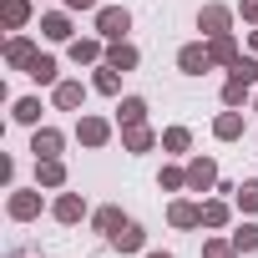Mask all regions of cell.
I'll list each match as a JSON object with an SVG mask.
<instances>
[{
  "mask_svg": "<svg viewBox=\"0 0 258 258\" xmlns=\"http://www.w3.org/2000/svg\"><path fill=\"white\" fill-rule=\"evenodd\" d=\"M126 31H132L126 6H106V11H96V36H106V41H126Z\"/></svg>",
  "mask_w": 258,
  "mask_h": 258,
  "instance_id": "cell-1",
  "label": "cell"
},
{
  "mask_svg": "<svg viewBox=\"0 0 258 258\" xmlns=\"http://www.w3.org/2000/svg\"><path fill=\"white\" fill-rule=\"evenodd\" d=\"M198 31H208V36H233V11H228V6H203V11H198Z\"/></svg>",
  "mask_w": 258,
  "mask_h": 258,
  "instance_id": "cell-2",
  "label": "cell"
},
{
  "mask_svg": "<svg viewBox=\"0 0 258 258\" xmlns=\"http://www.w3.org/2000/svg\"><path fill=\"white\" fill-rule=\"evenodd\" d=\"M76 137H81V147H106V142H111V121L81 116V121H76Z\"/></svg>",
  "mask_w": 258,
  "mask_h": 258,
  "instance_id": "cell-3",
  "label": "cell"
},
{
  "mask_svg": "<svg viewBox=\"0 0 258 258\" xmlns=\"http://www.w3.org/2000/svg\"><path fill=\"white\" fill-rule=\"evenodd\" d=\"M213 182H218V162H213V157H192V162H187V187H192V192H208Z\"/></svg>",
  "mask_w": 258,
  "mask_h": 258,
  "instance_id": "cell-4",
  "label": "cell"
},
{
  "mask_svg": "<svg viewBox=\"0 0 258 258\" xmlns=\"http://www.w3.org/2000/svg\"><path fill=\"white\" fill-rule=\"evenodd\" d=\"M177 66H182L187 76H203V71H213V51H208V46H182V51H177Z\"/></svg>",
  "mask_w": 258,
  "mask_h": 258,
  "instance_id": "cell-5",
  "label": "cell"
},
{
  "mask_svg": "<svg viewBox=\"0 0 258 258\" xmlns=\"http://www.w3.org/2000/svg\"><path fill=\"white\" fill-rule=\"evenodd\" d=\"M61 132H56V126H36V137H31V152H36V162L41 157H61Z\"/></svg>",
  "mask_w": 258,
  "mask_h": 258,
  "instance_id": "cell-6",
  "label": "cell"
},
{
  "mask_svg": "<svg viewBox=\"0 0 258 258\" xmlns=\"http://www.w3.org/2000/svg\"><path fill=\"white\" fill-rule=\"evenodd\" d=\"M157 142H162V137H152L142 121H137V126H121V147H126V152H147V147H157Z\"/></svg>",
  "mask_w": 258,
  "mask_h": 258,
  "instance_id": "cell-7",
  "label": "cell"
},
{
  "mask_svg": "<svg viewBox=\"0 0 258 258\" xmlns=\"http://www.w3.org/2000/svg\"><path fill=\"white\" fill-rule=\"evenodd\" d=\"M36 182H41V187H61V182H66V162H61V157H41V162H36Z\"/></svg>",
  "mask_w": 258,
  "mask_h": 258,
  "instance_id": "cell-8",
  "label": "cell"
},
{
  "mask_svg": "<svg viewBox=\"0 0 258 258\" xmlns=\"http://www.w3.org/2000/svg\"><path fill=\"white\" fill-rule=\"evenodd\" d=\"M41 213V192H11V218L16 223H31Z\"/></svg>",
  "mask_w": 258,
  "mask_h": 258,
  "instance_id": "cell-9",
  "label": "cell"
},
{
  "mask_svg": "<svg viewBox=\"0 0 258 258\" xmlns=\"http://www.w3.org/2000/svg\"><path fill=\"white\" fill-rule=\"evenodd\" d=\"M51 213H56V223H81V218H86V203H81L76 192H61Z\"/></svg>",
  "mask_w": 258,
  "mask_h": 258,
  "instance_id": "cell-10",
  "label": "cell"
},
{
  "mask_svg": "<svg viewBox=\"0 0 258 258\" xmlns=\"http://www.w3.org/2000/svg\"><path fill=\"white\" fill-rule=\"evenodd\" d=\"M167 223L172 228H203V208L198 203H172L167 208Z\"/></svg>",
  "mask_w": 258,
  "mask_h": 258,
  "instance_id": "cell-11",
  "label": "cell"
},
{
  "mask_svg": "<svg viewBox=\"0 0 258 258\" xmlns=\"http://www.w3.org/2000/svg\"><path fill=\"white\" fill-rule=\"evenodd\" d=\"M213 137H218V142H238V137H243V111H223V116L213 121Z\"/></svg>",
  "mask_w": 258,
  "mask_h": 258,
  "instance_id": "cell-12",
  "label": "cell"
},
{
  "mask_svg": "<svg viewBox=\"0 0 258 258\" xmlns=\"http://www.w3.org/2000/svg\"><path fill=\"white\" fill-rule=\"evenodd\" d=\"M142 56H137V46H126V41H111L106 46V66H116V71H132Z\"/></svg>",
  "mask_w": 258,
  "mask_h": 258,
  "instance_id": "cell-13",
  "label": "cell"
},
{
  "mask_svg": "<svg viewBox=\"0 0 258 258\" xmlns=\"http://www.w3.org/2000/svg\"><path fill=\"white\" fill-rule=\"evenodd\" d=\"M41 36L46 41H71V16H61V11L41 16Z\"/></svg>",
  "mask_w": 258,
  "mask_h": 258,
  "instance_id": "cell-14",
  "label": "cell"
},
{
  "mask_svg": "<svg viewBox=\"0 0 258 258\" xmlns=\"http://www.w3.org/2000/svg\"><path fill=\"white\" fill-rule=\"evenodd\" d=\"M81 101H86V86L81 81H56V106L61 111H76Z\"/></svg>",
  "mask_w": 258,
  "mask_h": 258,
  "instance_id": "cell-15",
  "label": "cell"
},
{
  "mask_svg": "<svg viewBox=\"0 0 258 258\" xmlns=\"http://www.w3.org/2000/svg\"><path fill=\"white\" fill-rule=\"evenodd\" d=\"M26 76L41 81V86H56V56H41V51H36V61L26 66Z\"/></svg>",
  "mask_w": 258,
  "mask_h": 258,
  "instance_id": "cell-16",
  "label": "cell"
},
{
  "mask_svg": "<svg viewBox=\"0 0 258 258\" xmlns=\"http://www.w3.org/2000/svg\"><path fill=\"white\" fill-rule=\"evenodd\" d=\"M0 21H6L11 31H21L31 21V0H6V6H0Z\"/></svg>",
  "mask_w": 258,
  "mask_h": 258,
  "instance_id": "cell-17",
  "label": "cell"
},
{
  "mask_svg": "<svg viewBox=\"0 0 258 258\" xmlns=\"http://www.w3.org/2000/svg\"><path fill=\"white\" fill-rule=\"evenodd\" d=\"M142 116H147V101L142 96H121V106H116V121L121 126H137Z\"/></svg>",
  "mask_w": 258,
  "mask_h": 258,
  "instance_id": "cell-18",
  "label": "cell"
},
{
  "mask_svg": "<svg viewBox=\"0 0 258 258\" xmlns=\"http://www.w3.org/2000/svg\"><path fill=\"white\" fill-rule=\"evenodd\" d=\"M111 243H116V253H137V248L147 243V233H142L137 223H126L121 233H111Z\"/></svg>",
  "mask_w": 258,
  "mask_h": 258,
  "instance_id": "cell-19",
  "label": "cell"
},
{
  "mask_svg": "<svg viewBox=\"0 0 258 258\" xmlns=\"http://www.w3.org/2000/svg\"><path fill=\"white\" fill-rule=\"evenodd\" d=\"M208 51H213V66H233V61H238V41H233V36H213Z\"/></svg>",
  "mask_w": 258,
  "mask_h": 258,
  "instance_id": "cell-20",
  "label": "cell"
},
{
  "mask_svg": "<svg viewBox=\"0 0 258 258\" xmlns=\"http://www.w3.org/2000/svg\"><path fill=\"white\" fill-rule=\"evenodd\" d=\"M223 101H228V106H243V101H253V81H243V76H228V86H223Z\"/></svg>",
  "mask_w": 258,
  "mask_h": 258,
  "instance_id": "cell-21",
  "label": "cell"
},
{
  "mask_svg": "<svg viewBox=\"0 0 258 258\" xmlns=\"http://www.w3.org/2000/svg\"><path fill=\"white\" fill-rule=\"evenodd\" d=\"M6 61H11V66H31V61H36V46H31L26 36H16V41L6 46Z\"/></svg>",
  "mask_w": 258,
  "mask_h": 258,
  "instance_id": "cell-22",
  "label": "cell"
},
{
  "mask_svg": "<svg viewBox=\"0 0 258 258\" xmlns=\"http://www.w3.org/2000/svg\"><path fill=\"white\" fill-rule=\"evenodd\" d=\"M71 61H76V66L101 61V41H71Z\"/></svg>",
  "mask_w": 258,
  "mask_h": 258,
  "instance_id": "cell-23",
  "label": "cell"
},
{
  "mask_svg": "<svg viewBox=\"0 0 258 258\" xmlns=\"http://www.w3.org/2000/svg\"><path fill=\"white\" fill-rule=\"evenodd\" d=\"M91 86H96L101 96H116V91H121V76H116V66H101V71L91 76Z\"/></svg>",
  "mask_w": 258,
  "mask_h": 258,
  "instance_id": "cell-24",
  "label": "cell"
},
{
  "mask_svg": "<svg viewBox=\"0 0 258 258\" xmlns=\"http://www.w3.org/2000/svg\"><path fill=\"white\" fill-rule=\"evenodd\" d=\"M11 116H16V121H21V126H36V121H41V101H36V96H21V101H16V111H11Z\"/></svg>",
  "mask_w": 258,
  "mask_h": 258,
  "instance_id": "cell-25",
  "label": "cell"
},
{
  "mask_svg": "<svg viewBox=\"0 0 258 258\" xmlns=\"http://www.w3.org/2000/svg\"><path fill=\"white\" fill-rule=\"evenodd\" d=\"M91 223H96V233H121V228H126V218H121V208H101V213H96Z\"/></svg>",
  "mask_w": 258,
  "mask_h": 258,
  "instance_id": "cell-26",
  "label": "cell"
},
{
  "mask_svg": "<svg viewBox=\"0 0 258 258\" xmlns=\"http://www.w3.org/2000/svg\"><path fill=\"white\" fill-rule=\"evenodd\" d=\"M162 147H167V152H187V147H192V132H187V126H167V132H162Z\"/></svg>",
  "mask_w": 258,
  "mask_h": 258,
  "instance_id": "cell-27",
  "label": "cell"
},
{
  "mask_svg": "<svg viewBox=\"0 0 258 258\" xmlns=\"http://www.w3.org/2000/svg\"><path fill=\"white\" fill-rule=\"evenodd\" d=\"M233 248H238V253H258V223H243V228L233 233Z\"/></svg>",
  "mask_w": 258,
  "mask_h": 258,
  "instance_id": "cell-28",
  "label": "cell"
},
{
  "mask_svg": "<svg viewBox=\"0 0 258 258\" xmlns=\"http://www.w3.org/2000/svg\"><path fill=\"white\" fill-rule=\"evenodd\" d=\"M228 223V203H203V228H223Z\"/></svg>",
  "mask_w": 258,
  "mask_h": 258,
  "instance_id": "cell-29",
  "label": "cell"
},
{
  "mask_svg": "<svg viewBox=\"0 0 258 258\" xmlns=\"http://www.w3.org/2000/svg\"><path fill=\"white\" fill-rule=\"evenodd\" d=\"M203 258H238V248H233V238L223 243V238H208L203 243Z\"/></svg>",
  "mask_w": 258,
  "mask_h": 258,
  "instance_id": "cell-30",
  "label": "cell"
},
{
  "mask_svg": "<svg viewBox=\"0 0 258 258\" xmlns=\"http://www.w3.org/2000/svg\"><path fill=\"white\" fill-rule=\"evenodd\" d=\"M167 192H177V187H187V167H162V177H157Z\"/></svg>",
  "mask_w": 258,
  "mask_h": 258,
  "instance_id": "cell-31",
  "label": "cell"
},
{
  "mask_svg": "<svg viewBox=\"0 0 258 258\" xmlns=\"http://www.w3.org/2000/svg\"><path fill=\"white\" fill-rule=\"evenodd\" d=\"M228 71H233V76H243V81H258V61H253V56H238Z\"/></svg>",
  "mask_w": 258,
  "mask_h": 258,
  "instance_id": "cell-32",
  "label": "cell"
},
{
  "mask_svg": "<svg viewBox=\"0 0 258 258\" xmlns=\"http://www.w3.org/2000/svg\"><path fill=\"white\" fill-rule=\"evenodd\" d=\"M238 208L243 213H258V182H243L238 187Z\"/></svg>",
  "mask_w": 258,
  "mask_h": 258,
  "instance_id": "cell-33",
  "label": "cell"
},
{
  "mask_svg": "<svg viewBox=\"0 0 258 258\" xmlns=\"http://www.w3.org/2000/svg\"><path fill=\"white\" fill-rule=\"evenodd\" d=\"M238 11H243V21H258V0H243Z\"/></svg>",
  "mask_w": 258,
  "mask_h": 258,
  "instance_id": "cell-34",
  "label": "cell"
},
{
  "mask_svg": "<svg viewBox=\"0 0 258 258\" xmlns=\"http://www.w3.org/2000/svg\"><path fill=\"white\" fill-rule=\"evenodd\" d=\"M71 11H96V0H66Z\"/></svg>",
  "mask_w": 258,
  "mask_h": 258,
  "instance_id": "cell-35",
  "label": "cell"
},
{
  "mask_svg": "<svg viewBox=\"0 0 258 258\" xmlns=\"http://www.w3.org/2000/svg\"><path fill=\"white\" fill-rule=\"evenodd\" d=\"M248 46H253V56H258V31H253V41H248Z\"/></svg>",
  "mask_w": 258,
  "mask_h": 258,
  "instance_id": "cell-36",
  "label": "cell"
},
{
  "mask_svg": "<svg viewBox=\"0 0 258 258\" xmlns=\"http://www.w3.org/2000/svg\"><path fill=\"white\" fill-rule=\"evenodd\" d=\"M147 258H172V253H147Z\"/></svg>",
  "mask_w": 258,
  "mask_h": 258,
  "instance_id": "cell-37",
  "label": "cell"
},
{
  "mask_svg": "<svg viewBox=\"0 0 258 258\" xmlns=\"http://www.w3.org/2000/svg\"><path fill=\"white\" fill-rule=\"evenodd\" d=\"M253 111H258V96H253Z\"/></svg>",
  "mask_w": 258,
  "mask_h": 258,
  "instance_id": "cell-38",
  "label": "cell"
}]
</instances>
